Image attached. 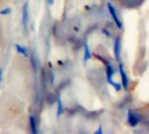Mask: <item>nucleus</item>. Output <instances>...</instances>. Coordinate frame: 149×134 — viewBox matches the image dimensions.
<instances>
[{"label":"nucleus","instance_id":"nucleus-12","mask_svg":"<svg viewBox=\"0 0 149 134\" xmlns=\"http://www.w3.org/2000/svg\"><path fill=\"white\" fill-rule=\"evenodd\" d=\"M95 133H96V134H97V133H102V130H101V128L100 127V129H99V130H98V131H97V132H96Z\"/></svg>","mask_w":149,"mask_h":134},{"label":"nucleus","instance_id":"nucleus-6","mask_svg":"<svg viewBox=\"0 0 149 134\" xmlns=\"http://www.w3.org/2000/svg\"><path fill=\"white\" fill-rule=\"evenodd\" d=\"M90 57H91V55H90L89 47H88L87 44H86V47H85V57H84V61H85V63H86V61L89 60Z\"/></svg>","mask_w":149,"mask_h":134},{"label":"nucleus","instance_id":"nucleus-2","mask_svg":"<svg viewBox=\"0 0 149 134\" xmlns=\"http://www.w3.org/2000/svg\"><path fill=\"white\" fill-rule=\"evenodd\" d=\"M120 75H121V78H122V82H123V86L125 90H127V86H128V78L127 76L124 71L123 65H120Z\"/></svg>","mask_w":149,"mask_h":134},{"label":"nucleus","instance_id":"nucleus-8","mask_svg":"<svg viewBox=\"0 0 149 134\" xmlns=\"http://www.w3.org/2000/svg\"><path fill=\"white\" fill-rule=\"evenodd\" d=\"M16 48H17V51L19 52V53H21V54H23L24 56H27V51H26V49L24 48V47H22L21 45H19V44H17L16 45Z\"/></svg>","mask_w":149,"mask_h":134},{"label":"nucleus","instance_id":"nucleus-9","mask_svg":"<svg viewBox=\"0 0 149 134\" xmlns=\"http://www.w3.org/2000/svg\"><path fill=\"white\" fill-rule=\"evenodd\" d=\"M62 112H63V105H62L61 100L58 99V112H57V116L58 117L61 116Z\"/></svg>","mask_w":149,"mask_h":134},{"label":"nucleus","instance_id":"nucleus-11","mask_svg":"<svg viewBox=\"0 0 149 134\" xmlns=\"http://www.w3.org/2000/svg\"><path fill=\"white\" fill-rule=\"evenodd\" d=\"M2 74H3V70L0 69V83H1V81H2Z\"/></svg>","mask_w":149,"mask_h":134},{"label":"nucleus","instance_id":"nucleus-4","mask_svg":"<svg viewBox=\"0 0 149 134\" xmlns=\"http://www.w3.org/2000/svg\"><path fill=\"white\" fill-rule=\"evenodd\" d=\"M114 54H115V58L117 60L120 59V39L117 38L115 41V44H114Z\"/></svg>","mask_w":149,"mask_h":134},{"label":"nucleus","instance_id":"nucleus-5","mask_svg":"<svg viewBox=\"0 0 149 134\" xmlns=\"http://www.w3.org/2000/svg\"><path fill=\"white\" fill-rule=\"evenodd\" d=\"M128 121H129V124L132 126H135L137 124H138V118L135 116V114L130 112L129 113V118H128Z\"/></svg>","mask_w":149,"mask_h":134},{"label":"nucleus","instance_id":"nucleus-1","mask_svg":"<svg viewBox=\"0 0 149 134\" xmlns=\"http://www.w3.org/2000/svg\"><path fill=\"white\" fill-rule=\"evenodd\" d=\"M108 8H109L110 13H111V15H112V17H113V20H114V22H115V24H117V26H118L119 28H121L122 24H121V22L120 21V19H119V17H118V16H117V13H116V10H115L114 7L109 3H108Z\"/></svg>","mask_w":149,"mask_h":134},{"label":"nucleus","instance_id":"nucleus-10","mask_svg":"<svg viewBox=\"0 0 149 134\" xmlns=\"http://www.w3.org/2000/svg\"><path fill=\"white\" fill-rule=\"evenodd\" d=\"M10 11H11V10H10V8H6V9H4V10H3L0 11V14H1V15H7V14H9Z\"/></svg>","mask_w":149,"mask_h":134},{"label":"nucleus","instance_id":"nucleus-3","mask_svg":"<svg viewBox=\"0 0 149 134\" xmlns=\"http://www.w3.org/2000/svg\"><path fill=\"white\" fill-rule=\"evenodd\" d=\"M28 3H25L23 6V24L25 28H27V23H28Z\"/></svg>","mask_w":149,"mask_h":134},{"label":"nucleus","instance_id":"nucleus-7","mask_svg":"<svg viewBox=\"0 0 149 134\" xmlns=\"http://www.w3.org/2000/svg\"><path fill=\"white\" fill-rule=\"evenodd\" d=\"M30 124H31V127L32 133H37V131H36V120H35L34 117H32V116L30 118Z\"/></svg>","mask_w":149,"mask_h":134},{"label":"nucleus","instance_id":"nucleus-13","mask_svg":"<svg viewBox=\"0 0 149 134\" xmlns=\"http://www.w3.org/2000/svg\"><path fill=\"white\" fill-rule=\"evenodd\" d=\"M48 3H49V4H52V3H53V0H48Z\"/></svg>","mask_w":149,"mask_h":134}]
</instances>
